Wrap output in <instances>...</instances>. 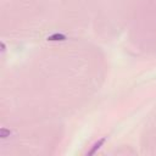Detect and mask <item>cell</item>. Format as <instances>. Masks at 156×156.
Segmentation results:
<instances>
[{
  "label": "cell",
  "instance_id": "obj_3",
  "mask_svg": "<svg viewBox=\"0 0 156 156\" xmlns=\"http://www.w3.org/2000/svg\"><path fill=\"white\" fill-rule=\"evenodd\" d=\"M10 135H11V130L10 129H7V128H1L0 129V138L1 139H5V138H7Z\"/></svg>",
  "mask_w": 156,
  "mask_h": 156
},
{
  "label": "cell",
  "instance_id": "obj_4",
  "mask_svg": "<svg viewBox=\"0 0 156 156\" xmlns=\"http://www.w3.org/2000/svg\"><path fill=\"white\" fill-rule=\"evenodd\" d=\"M0 45H1V51H5V49H6L5 43H4V41H1V43H0Z\"/></svg>",
  "mask_w": 156,
  "mask_h": 156
},
{
  "label": "cell",
  "instance_id": "obj_2",
  "mask_svg": "<svg viewBox=\"0 0 156 156\" xmlns=\"http://www.w3.org/2000/svg\"><path fill=\"white\" fill-rule=\"evenodd\" d=\"M46 39L50 40V41H63V40L67 39V37L65 34H62V33H54V34L49 35Z\"/></svg>",
  "mask_w": 156,
  "mask_h": 156
},
{
  "label": "cell",
  "instance_id": "obj_1",
  "mask_svg": "<svg viewBox=\"0 0 156 156\" xmlns=\"http://www.w3.org/2000/svg\"><path fill=\"white\" fill-rule=\"evenodd\" d=\"M105 141H106V136H104V138H101V139H99L96 143H94L93 144V146H91V149L88 151V155L89 156H91V155H94V154H96V151L105 144Z\"/></svg>",
  "mask_w": 156,
  "mask_h": 156
}]
</instances>
